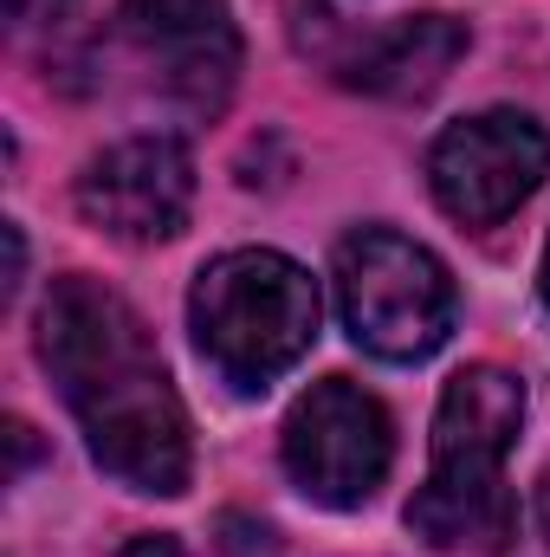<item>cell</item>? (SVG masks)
Instances as JSON below:
<instances>
[{
  "mask_svg": "<svg viewBox=\"0 0 550 557\" xmlns=\"http://www.w3.org/2000/svg\"><path fill=\"white\" fill-rule=\"evenodd\" d=\"M39 363L52 370L91 460L117 486L155 499H175L188 486V409L130 298L91 273L52 278L39 305Z\"/></svg>",
  "mask_w": 550,
  "mask_h": 557,
  "instance_id": "1",
  "label": "cell"
},
{
  "mask_svg": "<svg viewBox=\"0 0 550 557\" xmlns=\"http://www.w3.org/2000/svg\"><path fill=\"white\" fill-rule=\"evenodd\" d=\"M525 428V383L499 363H466L447 376L434 409L427 480L409 499V532L434 552H499L512 539V486L505 460Z\"/></svg>",
  "mask_w": 550,
  "mask_h": 557,
  "instance_id": "2",
  "label": "cell"
},
{
  "mask_svg": "<svg viewBox=\"0 0 550 557\" xmlns=\"http://www.w3.org/2000/svg\"><path fill=\"white\" fill-rule=\"evenodd\" d=\"M317 278L278 247H240L195 273L188 331L234 396H266L317 344Z\"/></svg>",
  "mask_w": 550,
  "mask_h": 557,
  "instance_id": "3",
  "label": "cell"
},
{
  "mask_svg": "<svg viewBox=\"0 0 550 557\" xmlns=\"http://www.w3.org/2000/svg\"><path fill=\"white\" fill-rule=\"evenodd\" d=\"M330 285L350 344L383 363H421L453 337L460 318L453 273L440 267V253H427L396 227H357L337 247Z\"/></svg>",
  "mask_w": 550,
  "mask_h": 557,
  "instance_id": "4",
  "label": "cell"
},
{
  "mask_svg": "<svg viewBox=\"0 0 550 557\" xmlns=\"http://www.w3.org/2000/svg\"><path fill=\"white\" fill-rule=\"evenodd\" d=\"M278 454L304 499H317L330 512H357L376 499V486L396 467V421L363 383L324 376L291 403Z\"/></svg>",
  "mask_w": 550,
  "mask_h": 557,
  "instance_id": "5",
  "label": "cell"
},
{
  "mask_svg": "<svg viewBox=\"0 0 550 557\" xmlns=\"http://www.w3.org/2000/svg\"><path fill=\"white\" fill-rule=\"evenodd\" d=\"M550 175V131L525 111H473L427 149V188L460 227H499Z\"/></svg>",
  "mask_w": 550,
  "mask_h": 557,
  "instance_id": "6",
  "label": "cell"
},
{
  "mask_svg": "<svg viewBox=\"0 0 550 557\" xmlns=\"http://www.w3.org/2000/svg\"><path fill=\"white\" fill-rule=\"evenodd\" d=\"M111 33L137 59L149 91L195 117H214L240 78V33L227 0H124Z\"/></svg>",
  "mask_w": 550,
  "mask_h": 557,
  "instance_id": "7",
  "label": "cell"
},
{
  "mask_svg": "<svg viewBox=\"0 0 550 557\" xmlns=\"http://www.w3.org/2000/svg\"><path fill=\"white\" fill-rule=\"evenodd\" d=\"M78 214L98 234L124 240V247L175 240L195 214V156H188V143L168 137V131H142V137L111 143L78 175Z\"/></svg>",
  "mask_w": 550,
  "mask_h": 557,
  "instance_id": "8",
  "label": "cell"
},
{
  "mask_svg": "<svg viewBox=\"0 0 550 557\" xmlns=\"http://www.w3.org/2000/svg\"><path fill=\"white\" fill-rule=\"evenodd\" d=\"M466 52V20L453 13H402L389 26L357 33L337 52V85L370 98H427Z\"/></svg>",
  "mask_w": 550,
  "mask_h": 557,
  "instance_id": "9",
  "label": "cell"
},
{
  "mask_svg": "<svg viewBox=\"0 0 550 557\" xmlns=\"http://www.w3.org/2000/svg\"><path fill=\"white\" fill-rule=\"evenodd\" d=\"M72 7H78V0H7V20H13L20 33H33V26H59Z\"/></svg>",
  "mask_w": 550,
  "mask_h": 557,
  "instance_id": "10",
  "label": "cell"
},
{
  "mask_svg": "<svg viewBox=\"0 0 550 557\" xmlns=\"http://www.w3.org/2000/svg\"><path fill=\"white\" fill-rule=\"evenodd\" d=\"M117 557H188V552H182L168 532H142V539H130V545H124Z\"/></svg>",
  "mask_w": 550,
  "mask_h": 557,
  "instance_id": "11",
  "label": "cell"
},
{
  "mask_svg": "<svg viewBox=\"0 0 550 557\" xmlns=\"http://www.w3.org/2000/svg\"><path fill=\"white\" fill-rule=\"evenodd\" d=\"M538 525H545V539H550V467H545V480H538Z\"/></svg>",
  "mask_w": 550,
  "mask_h": 557,
  "instance_id": "12",
  "label": "cell"
},
{
  "mask_svg": "<svg viewBox=\"0 0 550 557\" xmlns=\"http://www.w3.org/2000/svg\"><path fill=\"white\" fill-rule=\"evenodd\" d=\"M538 292H545V305H550V240H545V267H538Z\"/></svg>",
  "mask_w": 550,
  "mask_h": 557,
  "instance_id": "13",
  "label": "cell"
}]
</instances>
